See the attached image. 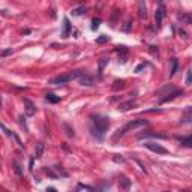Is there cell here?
Returning <instances> with one entry per match:
<instances>
[{
	"label": "cell",
	"instance_id": "9a60e30c",
	"mask_svg": "<svg viewBox=\"0 0 192 192\" xmlns=\"http://www.w3.org/2000/svg\"><path fill=\"white\" fill-rule=\"evenodd\" d=\"M45 98H47V101H48V102H51V104H57V102H60V98H59V96H56L54 93H47Z\"/></svg>",
	"mask_w": 192,
	"mask_h": 192
},
{
	"label": "cell",
	"instance_id": "4fadbf2b",
	"mask_svg": "<svg viewBox=\"0 0 192 192\" xmlns=\"http://www.w3.org/2000/svg\"><path fill=\"white\" fill-rule=\"evenodd\" d=\"M44 149H45L44 143H38V144H36V152H35V158H36V159H41V158H42Z\"/></svg>",
	"mask_w": 192,
	"mask_h": 192
},
{
	"label": "cell",
	"instance_id": "7a4b0ae2",
	"mask_svg": "<svg viewBox=\"0 0 192 192\" xmlns=\"http://www.w3.org/2000/svg\"><path fill=\"white\" fill-rule=\"evenodd\" d=\"M149 125V122L147 120H144V119H138V120H132V122H129V123L126 125L125 128H122V129H119L116 134H114V137H113V140L116 141L119 137H122V135H125L128 131H134V129H138V128H143V126H147Z\"/></svg>",
	"mask_w": 192,
	"mask_h": 192
},
{
	"label": "cell",
	"instance_id": "7c38bea8",
	"mask_svg": "<svg viewBox=\"0 0 192 192\" xmlns=\"http://www.w3.org/2000/svg\"><path fill=\"white\" fill-rule=\"evenodd\" d=\"M69 33H71V23H69L68 18H63V30H62V36H63V38H68Z\"/></svg>",
	"mask_w": 192,
	"mask_h": 192
},
{
	"label": "cell",
	"instance_id": "8992f818",
	"mask_svg": "<svg viewBox=\"0 0 192 192\" xmlns=\"http://www.w3.org/2000/svg\"><path fill=\"white\" fill-rule=\"evenodd\" d=\"M0 129H3V132H5V134H6V135H8V137H9V138H12L14 141H17V144H18V146H20L21 149L24 147V144L21 143V140H20V138L17 137V135H15L14 132H11L9 129H6V128H5V126H3V125H2V123H0Z\"/></svg>",
	"mask_w": 192,
	"mask_h": 192
},
{
	"label": "cell",
	"instance_id": "d4e9b609",
	"mask_svg": "<svg viewBox=\"0 0 192 192\" xmlns=\"http://www.w3.org/2000/svg\"><path fill=\"white\" fill-rule=\"evenodd\" d=\"M77 189H86V191H93V188H92V186H87V185H81V183L78 185V188H77Z\"/></svg>",
	"mask_w": 192,
	"mask_h": 192
},
{
	"label": "cell",
	"instance_id": "52a82bcc",
	"mask_svg": "<svg viewBox=\"0 0 192 192\" xmlns=\"http://www.w3.org/2000/svg\"><path fill=\"white\" fill-rule=\"evenodd\" d=\"M80 84H83V86H93V84H96V78L83 74L81 77H80Z\"/></svg>",
	"mask_w": 192,
	"mask_h": 192
},
{
	"label": "cell",
	"instance_id": "7402d4cb",
	"mask_svg": "<svg viewBox=\"0 0 192 192\" xmlns=\"http://www.w3.org/2000/svg\"><path fill=\"white\" fill-rule=\"evenodd\" d=\"M63 128H65V131H66V135H68V137H74V129H72L68 123L63 125Z\"/></svg>",
	"mask_w": 192,
	"mask_h": 192
},
{
	"label": "cell",
	"instance_id": "83f0119b",
	"mask_svg": "<svg viewBox=\"0 0 192 192\" xmlns=\"http://www.w3.org/2000/svg\"><path fill=\"white\" fill-rule=\"evenodd\" d=\"M116 162H125V159L123 158H119V155H114V158H113Z\"/></svg>",
	"mask_w": 192,
	"mask_h": 192
},
{
	"label": "cell",
	"instance_id": "603a6c76",
	"mask_svg": "<svg viewBox=\"0 0 192 192\" xmlns=\"http://www.w3.org/2000/svg\"><path fill=\"white\" fill-rule=\"evenodd\" d=\"M99 26H101V18H93L92 20V30H96Z\"/></svg>",
	"mask_w": 192,
	"mask_h": 192
},
{
	"label": "cell",
	"instance_id": "ac0fdd59",
	"mask_svg": "<svg viewBox=\"0 0 192 192\" xmlns=\"http://www.w3.org/2000/svg\"><path fill=\"white\" fill-rule=\"evenodd\" d=\"M171 65H173V68H171V74H170V77H174V75H176V72H177L179 62L176 60V59H173V60H171Z\"/></svg>",
	"mask_w": 192,
	"mask_h": 192
},
{
	"label": "cell",
	"instance_id": "9c48e42d",
	"mask_svg": "<svg viewBox=\"0 0 192 192\" xmlns=\"http://www.w3.org/2000/svg\"><path fill=\"white\" fill-rule=\"evenodd\" d=\"M24 105H26V114H27L29 117H32V116L36 113V107H35L33 102L29 101V99H24Z\"/></svg>",
	"mask_w": 192,
	"mask_h": 192
},
{
	"label": "cell",
	"instance_id": "5bb4252c",
	"mask_svg": "<svg viewBox=\"0 0 192 192\" xmlns=\"http://www.w3.org/2000/svg\"><path fill=\"white\" fill-rule=\"evenodd\" d=\"M119 183H120V188H122V189H129V188H131V180H128L125 176L120 177Z\"/></svg>",
	"mask_w": 192,
	"mask_h": 192
},
{
	"label": "cell",
	"instance_id": "ba28073f",
	"mask_svg": "<svg viewBox=\"0 0 192 192\" xmlns=\"http://www.w3.org/2000/svg\"><path fill=\"white\" fill-rule=\"evenodd\" d=\"M164 17H165V8H164V6H159V8H158V11H156V14H155V21H156V24H158V26H161V23H162Z\"/></svg>",
	"mask_w": 192,
	"mask_h": 192
},
{
	"label": "cell",
	"instance_id": "2e32d148",
	"mask_svg": "<svg viewBox=\"0 0 192 192\" xmlns=\"http://www.w3.org/2000/svg\"><path fill=\"white\" fill-rule=\"evenodd\" d=\"M177 140L185 146V147H191V144H192V141H191V137H186V138H183V137H177Z\"/></svg>",
	"mask_w": 192,
	"mask_h": 192
},
{
	"label": "cell",
	"instance_id": "d6986e66",
	"mask_svg": "<svg viewBox=\"0 0 192 192\" xmlns=\"http://www.w3.org/2000/svg\"><path fill=\"white\" fill-rule=\"evenodd\" d=\"M125 87V80H116L114 86H113V90H119V89H123Z\"/></svg>",
	"mask_w": 192,
	"mask_h": 192
},
{
	"label": "cell",
	"instance_id": "4316f807",
	"mask_svg": "<svg viewBox=\"0 0 192 192\" xmlns=\"http://www.w3.org/2000/svg\"><path fill=\"white\" fill-rule=\"evenodd\" d=\"M180 20H182V21H185V23H191V17H189V15H182V17H180Z\"/></svg>",
	"mask_w": 192,
	"mask_h": 192
},
{
	"label": "cell",
	"instance_id": "ffe728a7",
	"mask_svg": "<svg viewBox=\"0 0 192 192\" xmlns=\"http://www.w3.org/2000/svg\"><path fill=\"white\" fill-rule=\"evenodd\" d=\"M12 167H14L15 173H17V174H18V176H21V174H23V170H21V165L18 164V162H17V161H14V162H12Z\"/></svg>",
	"mask_w": 192,
	"mask_h": 192
},
{
	"label": "cell",
	"instance_id": "5b68a950",
	"mask_svg": "<svg viewBox=\"0 0 192 192\" xmlns=\"http://www.w3.org/2000/svg\"><path fill=\"white\" fill-rule=\"evenodd\" d=\"M144 146H146L149 150L155 152V153H159V155H167V153H168L167 149H164L162 146H159V144H156V143H146Z\"/></svg>",
	"mask_w": 192,
	"mask_h": 192
},
{
	"label": "cell",
	"instance_id": "cb8c5ba5",
	"mask_svg": "<svg viewBox=\"0 0 192 192\" xmlns=\"http://www.w3.org/2000/svg\"><path fill=\"white\" fill-rule=\"evenodd\" d=\"M107 41H108V36H105V35H102V36H99V38L96 39L98 44H104V42H107Z\"/></svg>",
	"mask_w": 192,
	"mask_h": 192
},
{
	"label": "cell",
	"instance_id": "277c9868",
	"mask_svg": "<svg viewBox=\"0 0 192 192\" xmlns=\"http://www.w3.org/2000/svg\"><path fill=\"white\" fill-rule=\"evenodd\" d=\"M138 140H143V138H159V140H167L165 134H159V132H152V131H144L141 134H138Z\"/></svg>",
	"mask_w": 192,
	"mask_h": 192
},
{
	"label": "cell",
	"instance_id": "f546056e",
	"mask_svg": "<svg viewBox=\"0 0 192 192\" xmlns=\"http://www.w3.org/2000/svg\"><path fill=\"white\" fill-rule=\"evenodd\" d=\"M144 66H146V65H144V63H141L140 66H137V69H135V72H140L141 69H144Z\"/></svg>",
	"mask_w": 192,
	"mask_h": 192
},
{
	"label": "cell",
	"instance_id": "30bf717a",
	"mask_svg": "<svg viewBox=\"0 0 192 192\" xmlns=\"http://www.w3.org/2000/svg\"><path fill=\"white\" fill-rule=\"evenodd\" d=\"M138 14L140 18H147V9H146V5H144V0H140L138 2Z\"/></svg>",
	"mask_w": 192,
	"mask_h": 192
},
{
	"label": "cell",
	"instance_id": "6da1fadb",
	"mask_svg": "<svg viewBox=\"0 0 192 192\" xmlns=\"http://www.w3.org/2000/svg\"><path fill=\"white\" fill-rule=\"evenodd\" d=\"M108 128H110V119L108 117L101 116V114H96V116L90 117V132L98 141H102L105 138Z\"/></svg>",
	"mask_w": 192,
	"mask_h": 192
},
{
	"label": "cell",
	"instance_id": "3957f363",
	"mask_svg": "<svg viewBox=\"0 0 192 192\" xmlns=\"http://www.w3.org/2000/svg\"><path fill=\"white\" fill-rule=\"evenodd\" d=\"M83 74H84V71H74V72H71V74L59 75V77H56V78H53V80H50V84H53V86H60V84L69 83L71 80H74V78L81 77Z\"/></svg>",
	"mask_w": 192,
	"mask_h": 192
},
{
	"label": "cell",
	"instance_id": "e0dca14e",
	"mask_svg": "<svg viewBox=\"0 0 192 192\" xmlns=\"http://www.w3.org/2000/svg\"><path fill=\"white\" fill-rule=\"evenodd\" d=\"M86 11H87V6H80V8H77V9H74V11H72V15L78 17V15L86 14Z\"/></svg>",
	"mask_w": 192,
	"mask_h": 192
},
{
	"label": "cell",
	"instance_id": "8fae6325",
	"mask_svg": "<svg viewBox=\"0 0 192 192\" xmlns=\"http://www.w3.org/2000/svg\"><path fill=\"white\" fill-rule=\"evenodd\" d=\"M135 105H137V102H135V101L122 102V104H119V110H120V111H128V110H131V108H134Z\"/></svg>",
	"mask_w": 192,
	"mask_h": 192
},
{
	"label": "cell",
	"instance_id": "4dcf8cb0",
	"mask_svg": "<svg viewBox=\"0 0 192 192\" xmlns=\"http://www.w3.org/2000/svg\"><path fill=\"white\" fill-rule=\"evenodd\" d=\"M33 161H35V158H32V159H30V171L33 170Z\"/></svg>",
	"mask_w": 192,
	"mask_h": 192
},
{
	"label": "cell",
	"instance_id": "f1b7e54d",
	"mask_svg": "<svg viewBox=\"0 0 192 192\" xmlns=\"http://www.w3.org/2000/svg\"><path fill=\"white\" fill-rule=\"evenodd\" d=\"M191 71H188V77H186V83H188V84H191Z\"/></svg>",
	"mask_w": 192,
	"mask_h": 192
},
{
	"label": "cell",
	"instance_id": "484cf974",
	"mask_svg": "<svg viewBox=\"0 0 192 192\" xmlns=\"http://www.w3.org/2000/svg\"><path fill=\"white\" fill-rule=\"evenodd\" d=\"M45 174H47V176H50V177H53V179L57 177V176H56V174L53 173V171H51V170H50V168H45Z\"/></svg>",
	"mask_w": 192,
	"mask_h": 192
},
{
	"label": "cell",
	"instance_id": "44dd1931",
	"mask_svg": "<svg viewBox=\"0 0 192 192\" xmlns=\"http://www.w3.org/2000/svg\"><path fill=\"white\" fill-rule=\"evenodd\" d=\"M107 63H108V59H101V62H99V74H102V71L107 66Z\"/></svg>",
	"mask_w": 192,
	"mask_h": 192
}]
</instances>
